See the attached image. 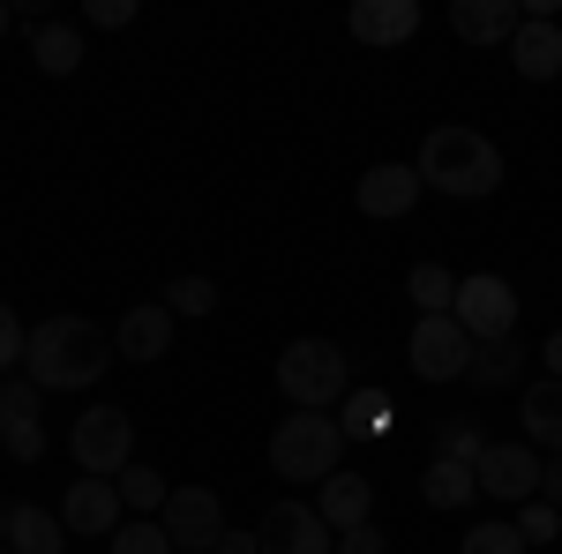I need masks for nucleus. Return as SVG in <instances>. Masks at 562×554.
I'll return each instance as SVG.
<instances>
[{
  "label": "nucleus",
  "mask_w": 562,
  "mask_h": 554,
  "mask_svg": "<svg viewBox=\"0 0 562 554\" xmlns=\"http://www.w3.org/2000/svg\"><path fill=\"white\" fill-rule=\"evenodd\" d=\"M346 427H338V412H285V420L270 427V472L278 479H301V487H323L330 472H346Z\"/></svg>",
  "instance_id": "3"
},
{
  "label": "nucleus",
  "mask_w": 562,
  "mask_h": 554,
  "mask_svg": "<svg viewBox=\"0 0 562 554\" xmlns=\"http://www.w3.org/2000/svg\"><path fill=\"white\" fill-rule=\"evenodd\" d=\"M540 368H548V375H555V383H562V330H555V338H548V344H540Z\"/></svg>",
  "instance_id": "38"
},
{
  "label": "nucleus",
  "mask_w": 562,
  "mask_h": 554,
  "mask_svg": "<svg viewBox=\"0 0 562 554\" xmlns=\"http://www.w3.org/2000/svg\"><path fill=\"white\" fill-rule=\"evenodd\" d=\"M510 524L525 532V547H548V540L562 532V510H555V502H540V495H532V502H525V510L510 517Z\"/></svg>",
  "instance_id": "31"
},
{
  "label": "nucleus",
  "mask_w": 562,
  "mask_h": 554,
  "mask_svg": "<svg viewBox=\"0 0 562 554\" xmlns=\"http://www.w3.org/2000/svg\"><path fill=\"white\" fill-rule=\"evenodd\" d=\"M113 487H121V510H128V517H166V502H173V479L150 472V465H128Z\"/></svg>",
  "instance_id": "24"
},
{
  "label": "nucleus",
  "mask_w": 562,
  "mask_h": 554,
  "mask_svg": "<svg viewBox=\"0 0 562 554\" xmlns=\"http://www.w3.org/2000/svg\"><path fill=\"white\" fill-rule=\"evenodd\" d=\"M525 23L518 0H450V31L465 45H510Z\"/></svg>",
  "instance_id": "15"
},
{
  "label": "nucleus",
  "mask_w": 562,
  "mask_h": 554,
  "mask_svg": "<svg viewBox=\"0 0 562 554\" xmlns=\"http://www.w3.org/2000/svg\"><path fill=\"white\" fill-rule=\"evenodd\" d=\"M211 554H262V540H256V532H240V524H225V540H217Z\"/></svg>",
  "instance_id": "36"
},
{
  "label": "nucleus",
  "mask_w": 562,
  "mask_h": 554,
  "mask_svg": "<svg viewBox=\"0 0 562 554\" xmlns=\"http://www.w3.org/2000/svg\"><path fill=\"white\" fill-rule=\"evenodd\" d=\"M60 524L68 532H83V540H113L121 524H128V510H121V487L113 479H68V495H60Z\"/></svg>",
  "instance_id": "11"
},
{
  "label": "nucleus",
  "mask_w": 562,
  "mask_h": 554,
  "mask_svg": "<svg viewBox=\"0 0 562 554\" xmlns=\"http://www.w3.org/2000/svg\"><path fill=\"white\" fill-rule=\"evenodd\" d=\"M0 554H15V547H0Z\"/></svg>",
  "instance_id": "42"
},
{
  "label": "nucleus",
  "mask_w": 562,
  "mask_h": 554,
  "mask_svg": "<svg viewBox=\"0 0 562 554\" xmlns=\"http://www.w3.org/2000/svg\"><path fill=\"white\" fill-rule=\"evenodd\" d=\"M540 479H548V465H540L532 442H487V457H480V495L525 510V502L540 495Z\"/></svg>",
  "instance_id": "10"
},
{
  "label": "nucleus",
  "mask_w": 562,
  "mask_h": 554,
  "mask_svg": "<svg viewBox=\"0 0 562 554\" xmlns=\"http://www.w3.org/2000/svg\"><path fill=\"white\" fill-rule=\"evenodd\" d=\"M38 405H45V389L31 383V375H8V383H0V420H8V427L38 420Z\"/></svg>",
  "instance_id": "30"
},
{
  "label": "nucleus",
  "mask_w": 562,
  "mask_h": 554,
  "mask_svg": "<svg viewBox=\"0 0 562 554\" xmlns=\"http://www.w3.org/2000/svg\"><path fill=\"white\" fill-rule=\"evenodd\" d=\"M458 554H532V547H525V532L510 517H487V524H473V532L458 540Z\"/></svg>",
  "instance_id": "26"
},
{
  "label": "nucleus",
  "mask_w": 562,
  "mask_h": 554,
  "mask_svg": "<svg viewBox=\"0 0 562 554\" xmlns=\"http://www.w3.org/2000/svg\"><path fill=\"white\" fill-rule=\"evenodd\" d=\"M8 23H15V8H8V0H0V38H8Z\"/></svg>",
  "instance_id": "39"
},
{
  "label": "nucleus",
  "mask_w": 562,
  "mask_h": 554,
  "mask_svg": "<svg viewBox=\"0 0 562 554\" xmlns=\"http://www.w3.org/2000/svg\"><path fill=\"white\" fill-rule=\"evenodd\" d=\"M428 188H420V172L413 166H368L360 172V188H352V203H360V217H375V225H390V217H413V203H420Z\"/></svg>",
  "instance_id": "12"
},
{
  "label": "nucleus",
  "mask_w": 562,
  "mask_h": 554,
  "mask_svg": "<svg viewBox=\"0 0 562 554\" xmlns=\"http://www.w3.org/2000/svg\"><path fill=\"white\" fill-rule=\"evenodd\" d=\"M158 299L173 307V323H180V315H195V323H203V315L217 307V285H211V278H173V285H166Z\"/></svg>",
  "instance_id": "28"
},
{
  "label": "nucleus",
  "mask_w": 562,
  "mask_h": 554,
  "mask_svg": "<svg viewBox=\"0 0 562 554\" xmlns=\"http://www.w3.org/2000/svg\"><path fill=\"white\" fill-rule=\"evenodd\" d=\"M315 510H323L330 532L368 524V510H375V479H368V472H330V479H323V495H315Z\"/></svg>",
  "instance_id": "16"
},
{
  "label": "nucleus",
  "mask_w": 562,
  "mask_h": 554,
  "mask_svg": "<svg viewBox=\"0 0 562 554\" xmlns=\"http://www.w3.org/2000/svg\"><path fill=\"white\" fill-rule=\"evenodd\" d=\"M458 330L473 344H503L518 338V293H510V278H495V270H480V278H458Z\"/></svg>",
  "instance_id": "7"
},
{
  "label": "nucleus",
  "mask_w": 562,
  "mask_h": 554,
  "mask_svg": "<svg viewBox=\"0 0 562 554\" xmlns=\"http://www.w3.org/2000/svg\"><path fill=\"white\" fill-rule=\"evenodd\" d=\"M0 540H8V510H0Z\"/></svg>",
  "instance_id": "41"
},
{
  "label": "nucleus",
  "mask_w": 562,
  "mask_h": 554,
  "mask_svg": "<svg viewBox=\"0 0 562 554\" xmlns=\"http://www.w3.org/2000/svg\"><path fill=\"white\" fill-rule=\"evenodd\" d=\"M413 172H420V188H442L450 203H480V195L503 188V150H495V135H480V128H435L420 143Z\"/></svg>",
  "instance_id": "2"
},
{
  "label": "nucleus",
  "mask_w": 562,
  "mask_h": 554,
  "mask_svg": "<svg viewBox=\"0 0 562 554\" xmlns=\"http://www.w3.org/2000/svg\"><path fill=\"white\" fill-rule=\"evenodd\" d=\"M68 450H76V472L90 479H121L135 465V420L121 405H90L83 420L68 427Z\"/></svg>",
  "instance_id": "5"
},
{
  "label": "nucleus",
  "mask_w": 562,
  "mask_h": 554,
  "mask_svg": "<svg viewBox=\"0 0 562 554\" xmlns=\"http://www.w3.org/2000/svg\"><path fill=\"white\" fill-rule=\"evenodd\" d=\"M8 547L15 554H68V524H60V510L15 502V510H8Z\"/></svg>",
  "instance_id": "19"
},
{
  "label": "nucleus",
  "mask_w": 562,
  "mask_h": 554,
  "mask_svg": "<svg viewBox=\"0 0 562 554\" xmlns=\"http://www.w3.org/2000/svg\"><path fill=\"white\" fill-rule=\"evenodd\" d=\"M346 23H352V38H360V45H413L428 15H420V0H360Z\"/></svg>",
  "instance_id": "14"
},
{
  "label": "nucleus",
  "mask_w": 562,
  "mask_h": 554,
  "mask_svg": "<svg viewBox=\"0 0 562 554\" xmlns=\"http://www.w3.org/2000/svg\"><path fill=\"white\" fill-rule=\"evenodd\" d=\"M390 420H397L390 389H360V383H352V397L338 405V427H346V442H383Z\"/></svg>",
  "instance_id": "20"
},
{
  "label": "nucleus",
  "mask_w": 562,
  "mask_h": 554,
  "mask_svg": "<svg viewBox=\"0 0 562 554\" xmlns=\"http://www.w3.org/2000/svg\"><path fill=\"white\" fill-rule=\"evenodd\" d=\"M8 457L38 465V457H45V427H38V420H15V427H8Z\"/></svg>",
  "instance_id": "34"
},
{
  "label": "nucleus",
  "mask_w": 562,
  "mask_h": 554,
  "mask_svg": "<svg viewBox=\"0 0 562 554\" xmlns=\"http://www.w3.org/2000/svg\"><path fill=\"white\" fill-rule=\"evenodd\" d=\"M256 540H262V554H338V532L323 524V510L315 502H293V495L262 510Z\"/></svg>",
  "instance_id": "8"
},
{
  "label": "nucleus",
  "mask_w": 562,
  "mask_h": 554,
  "mask_svg": "<svg viewBox=\"0 0 562 554\" xmlns=\"http://www.w3.org/2000/svg\"><path fill=\"white\" fill-rule=\"evenodd\" d=\"M338 554H383V532L375 524H352V532H338Z\"/></svg>",
  "instance_id": "35"
},
{
  "label": "nucleus",
  "mask_w": 562,
  "mask_h": 554,
  "mask_svg": "<svg viewBox=\"0 0 562 554\" xmlns=\"http://www.w3.org/2000/svg\"><path fill=\"white\" fill-rule=\"evenodd\" d=\"M0 450H8V420H0Z\"/></svg>",
  "instance_id": "40"
},
{
  "label": "nucleus",
  "mask_w": 562,
  "mask_h": 554,
  "mask_svg": "<svg viewBox=\"0 0 562 554\" xmlns=\"http://www.w3.org/2000/svg\"><path fill=\"white\" fill-rule=\"evenodd\" d=\"M435 457H450V465H473V472H480V457H487V434H480L473 420H450V427H442V442H435Z\"/></svg>",
  "instance_id": "29"
},
{
  "label": "nucleus",
  "mask_w": 562,
  "mask_h": 554,
  "mask_svg": "<svg viewBox=\"0 0 562 554\" xmlns=\"http://www.w3.org/2000/svg\"><path fill=\"white\" fill-rule=\"evenodd\" d=\"M31 60H38V76H76L83 68V31L76 23H38L31 31Z\"/></svg>",
  "instance_id": "21"
},
{
  "label": "nucleus",
  "mask_w": 562,
  "mask_h": 554,
  "mask_svg": "<svg viewBox=\"0 0 562 554\" xmlns=\"http://www.w3.org/2000/svg\"><path fill=\"white\" fill-rule=\"evenodd\" d=\"M540 502H555V510H562V450L548 457V479H540Z\"/></svg>",
  "instance_id": "37"
},
{
  "label": "nucleus",
  "mask_w": 562,
  "mask_h": 554,
  "mask_svg": "<svg viewBox=\"0 0 562 554\" xmlns=\"http://www.w3.org/2000/svg\"><path fill=\"white\" fill-rule=\"evenodd\" d=\"M23 344H31V330H23V323H15V307L0 299V383L23 368Z\"/></svg>",
  "instance_id": "32"
},
{
  "label": "nucleus",
  "mask_w": 562,
  "mask_h": 554,
  "mask_svg": "<svg viewBox=\"0 0 562 554\" xmlns=\"http://www.w3.org/2000/svg\"><path fill=\"white\" fill-rule=\"evenodd\" d=\"M113 554H180V547L166 540V524H158V517H128V524L113 532Z\"/></svg>",
  "instance_id": "27"
},
{
  "label": "nucleus",
  "mask_w": 562,
  "mask_h": 554,
  "mask_svg": "<svg viewBox=\"0 0 562 554\" xmlns=\"http://www.w3.org/2000/svg\"><path fill=\"white\" fill-rule=\"evenodd\" d=\"M518 420H525V442H532V450H562V383H555V375L525 383Z\"/></svg>",
  "instance_id": "18"
},
{
  "label": "nucleus",
  "mask_w": 562,
  "mask_h": 554,
  "mask_svg": "<svg viewBox=\"0 0 562 554\" xmlns=\"http://www.w3.org/2000/svg\"><path fill=\"white\" fill-rule=\"evenodd\" d=\"M473 352L480 344L458 330V315H420L413 338H405V360H413L420 383H465L473 375Z\"/></svg>",
  "instance_id": "6"
},
{
  "label": "nucleus",
  "mask_w": 562,
  "mask_h": 554,
  "mask_svg": "<svg viewBox=\"0 0 562 554\" xmlns=\"http://www.w3.org/2000/svg\"><path fill=\"white\" fill-rule=\"evenodd\" d=\"M83 23H90V31H128L135 0H83Z\"/></svg>",
  "instance_id": "33"
},
{
  "label": "nucleus",
  "mask_w": 562,
  "mask_h": 554,
  "mask_svg": "<svg viewBox=\"0 0 562 554\" xmlns=\"http://www.w3.org/2000/svg\"><path fill=\"white\" fill-rule=\"evenodd\" d=\"M405 299H413L420 315H450V307H458V278H450L442 262H413V270H405Z\"/></svg>",
  "instance_id": "25"
},
{
  "label": "nucleus",
  "mask_w": 562,
  "mask_h": 554,
  "mask_svg": "<svg viewBox=\"0 0 562 554\" xmlns=\"http://www.w3.org/2000/svg\"><path fill=\"white\" fill-rule=\"evenodd\" d=\"M480 495V472L473 465H450V457H435L428 472H420V502L428 510H465Z\"/></svg>",
  "instance_id": "22"
},
{
  "label": "nucleus",
  "mask_w": 562,
  "mask_h": 554,
  "mask_svg": "<svg viewBox=\"0 0 562 554\" xmlns=\"http://www.w3.org/2000/svg\"><path fill=\"white\" fill-rule=\"evenodd\" d=\"M278 389H285V405L293 412H338L352 397V360L346 344L330 338H293L278 352Z\"/></svg>",
  "instance_id": "4"
},
{
  "label": "nucleus",
  "mask_w": 562,
  "mask_h": 554,
  "mask_svg": "<svg viewBox=\"0 0 562 554\" xmlns=\"http://www.w3.org/2000/svg\"><path fill=\"white\" fill-rule=\"evenodd\" d=\"M525 360H532V352H525L518 338L480 344V352H473V375H465V383H473V389H518V383H525Z\"/></svg>",
  "instance_id": "23"
},
{
  "label": "nucleus",
  "mask_w": 562,
  "mask_h": 554,
  "mask_svg": "<svg viewBox=\"0 0 562 554\" xmlns=\"http://www.w3.org/2000/svg\"><path fill=\"white\" fill-rule=\"evenodd\" d=\"M113 360L121 352L90 315H45V323H31V344H23V375L38 389H90Z\"/></svg>",
  "instance_id": "1"
},
{
  "label": "nucleus",
  "mask_w": 562,
  "mask_h": 554,
  "mask_svg": "<svg viewBox=\"0 0 562 554\" xmlns=\"http://www.w3.org/2000/svg\"><path fill=\"white\" fill-rule=\"evenodd\" d=\"M510 68L525 83H555L562 76V23H518L510 38Z\"/></svg>",
  "instance_id": "17"
},
{
  "label": "nucleus",
  "mask_w": 562,
  "mask_h": 554,
  "mask_svg": "<svg viewBox=\"0 0 562 554\" xmlns=\"http://www.w3.org/2000/svg\"><path fill=\"white\" fill-rule=\"evenodd\" d=\"M113 352L135 360V368L166 360V352H173V307H166V299H135L128 315H121V330H113Z\"/></svg>",
  "instance_id": "13"
},
{
  "label": "nucleus",
  "mask_w": 562,
  "mask_h": 554,
  "mask_svg": "<svg viewBox=\"0 0 562 554\" xmlns=\"http://www.w3.org/2000/svg\"><path fill=\"white\" fill-rule=\"evenodd\" d=\"M166 540H173L180 554H211L217 540H225V502H217V487H173V502H166Z\"/></svg>",
  "instance_id": "9"
}]
</instances>
